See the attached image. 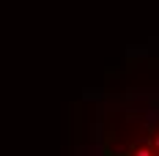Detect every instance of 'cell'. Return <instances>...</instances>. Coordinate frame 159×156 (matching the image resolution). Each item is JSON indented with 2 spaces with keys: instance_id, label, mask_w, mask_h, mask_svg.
<instances>
[{
  "instance_id": "obj_1",
  "label": "cell",
  "mask_w": 159,
  "mask_h": 156,
  "mask_svg": "<svg viewBox=\"0 0 159 156\" xmlns=\"http://www.w3.org/2000/svg\"><path fill=\"white\" fill-rule=\"evenodd\" d=\"M96 156H159V104L107 112Z\"/></svg>"
}]
</instances>
